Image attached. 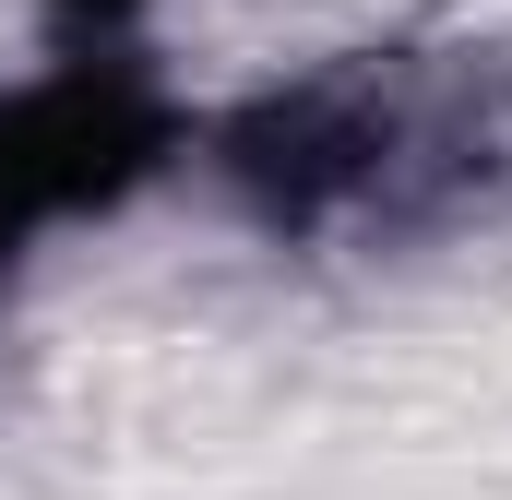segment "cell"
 <instances>
[{
	"mask_svg": "<svg viewBox=\"0 0 512 500\" xmlns=\"http://www.w3.org/2000/svg\"><path fill=\"white\" fill-rule=\"evenodd\" d=\"M227 203L286 250H429L512 215V0H429L203 131Z\"/></svg>",
	"mask_w": 512,
	"mask_h": 500,
	"instance_id": "6da1fadb",
	"label": "cell"
},
{
	"mask_svg": "<svg viewBox=\"0 0 512 500\" xmlns=\"http://www.w3.org/2000/svg\"><path fill=\"white\" fill-rule=\"evenodd\" d=\"M167 155H191V120L143 60H48L36 84H12L0 96V286L48 227L131 203Z\"/></svg>",
	"mask_w": 512,
	"mask_h": 500,
	"instance_id": "7a4b0ae2",
	"label": "cell"
},
{
	"mask_svg": "<svg viewBox=\"0 0 512 500\" xmlns=\"http://www.w3.org/2000/svg\"><path fill=\"white\" fill-rule=\"evenodd\" d=\"M131 24H143V0H48L60 60H131Z\"/></svg>",
	"mask_w": 512,
	"mask_h": 500,
	"instance_id": "3957f363",
	"label": "cell"
}]
</instances>
